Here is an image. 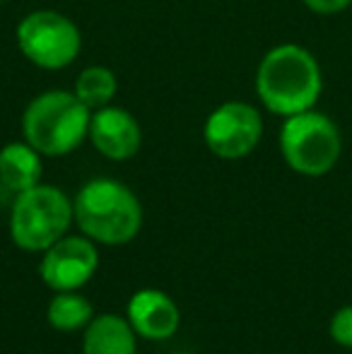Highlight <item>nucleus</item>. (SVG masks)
I'll list each match as a JSON object with an SVG mask.
<instances>
[{"instance_id":"f257e3e1","label":"nucleus","mask_w":352,"mask_h":354,"mask_svg":"<svg viewBox=\"0 0 352 354\" xmlns=\"http://www.w3.org/2000/svg\"><path fill=\"white\" fill-rule=\"evenodd\" d=\"M324 92V73L309 48L277 44L261 58L256 94L270 113L290 118L316 106Z\"/></svg>"},{"instance_id":"f03ea898","label":"nucleus","mask_w":352,"mask_h":354,"mask_svg":"<svg viewBox=\"0 0 352 354\" xmlns=\"http://www.w3.org/2000/svg\"><path fill=\"white\" fill-rule=\"evenodd\" d=\"M92 111L68 89H46L24 106L22 136L41 157H66L89 136Z\"/></svg>"},{"instance_id":"7ed1b4c3","label":"nucleus","mask_w":352,"mask_h":354,"mask_svg":"<svg viewBox=\"0 0 352 354\" xmlns=\"http://www.w3.org/2000/svg\"><path fill=\"white\" fill-rule=\"evenodd\" d=\"M75 222L97 243L123 246L142 227V205L128 186L113 178H92L75 196Z\"/></svg>"},{"instance_id":"20e7f679","label":"nucleus","mask_w":352,"mask_h":354,"mask_svg":"<svg viewBox=\"0 0 352 354\" xmlns=\"http://www.w3.org/2000/svg\"><path fill=\"white\" fill-rule=\"evenodd\" d=\"M343 136L333 118L321 111H302L285 118L280 128V154L302 176H326L338 164Z\"/></svg>"},{"instance_id":"39448f33","label":"nucleus","mask_w":352,"mask_h":354,"mask_svg":"<svg viewBox=\"0 0 352 354\" xmlns=\"http://www.w3.org/2000/svg\"><path fill=\"white\" fill-rule=\"evenodd\" d=\"M75 219L73 201L56 186H34L17 193L10 212V236L22 251H46L66 236Z\"/></svg>"},{"instance_id":"423d86ee","label":"nucleus","mask_w":352,"mask_h":354,"mask_svg":"<svg viewBox=\"0 0 352 354\" xmlns=\"http://www.w3.org/2000/svg\"><path fill=\"white\" fill-rule=\"evenodd\" d=\"M17 48L41 71H63L82 51V34L71 17L56 10H34L17 24Z\"/></svg>"},{"instance_id":"0eeeda50","label":"nucleus","mask_w":352,"mask_h":354,"mask_svg":"<svg viewBox=\"0 0 352 354\" xmlns=\"http://www.w3.org/2000/svg\"><path fill=\"white\" fill-rule=\"evenodd\" d=\"M263 138V116L249 102L230 99L210 111L203 126L205 147L220 159H244Z\"/></svg>"},{"instance_id":"6e6552de","label":"nucleus","mask_w":352,"mask_h":354,"mask_svg":"<svg viewBox=\"0 0 352 354\" xmlns=\"http://www.w3.org/2000/svg\"><path fill=\"white\" fill-rule=\"evenodd\" d=\"M99 253L89 236H63L44 251L41 280L56 292H77L92 280Z\"/></svg>"},{"instance_id":"1a4fd4ad","label":"nucleus","mask_w":352,"mask_h":354,"mask_svg":"<svg viewBox=\"0 0 352 354\" xmlns=\"http://www.w3.org/2000/svg\"><path fill=\"white\" fill-rule=\"evenodd\" d=\"M87 140L102 157L111 162H126L138 154L142 145V131L138 118L123 106H109L92 111Z\"/></svg>"},{"instance_id":"9d476101","label":"nucleus","mask_w":352,"mask_h":354,"mask_svg":"<svg viewBox=\"0 0 352 354\" xmlns=\"http://www.w3.org/2000/svg\"><path fill=\"white\" fill-rule=\"evenodd\" d=\"M128 323L140 337L167 340L178 330L181 313L169 294L160 289H140L128 301Z\"/></svg>"},{"instance_id":"9b49d317","label":"nucleus","mask_w":352,"mask_h":354,"mask_svg":"<svg viewBox=\"0 0 352 354\" xmlns=\"http://www.w3.org/2000/svg\"><path fill=\"white\" fill-rule=\"evenodd\" d=\"M136 335L128 318L102 313L87 323L82 354H136Z\"/></svg>"},{"instance_id":"f8f14e48","label":"nucleus","mask_w":352,"mask_h":354,"mask_svg":"<svg viewBox=\"0 0 352 354\" xmlns=\"http://www.w3.org/2000/svg\"><path fill=\"white\" fill-rule=\"evenodd\" d=\"M41 171H44L41 154L27 140L8 142L0 149V183L8 191L22 193L39 186Z\"/></svg>"},{"instance_id":"ddd939ff","label":"nucleus","mask_w":352,"mask_h":354,"mask_svg":"<svg viewBox=\"0 0 352 354\" xmlns=\"http://www.w3.org/2000/svg\"><path fill=\"white\" fill-rule=\"evenodd\" d=\"M73 92L77 94V99L85 104L89 111L109 106L118 92L116 73L106 66H87L85 71L77 75Z\"/></svg>"},{"instance_id":"4468645a","label":"nucleus","mask_w":352,"mask_h":354,"mask_svg":"<svg viewBox=\"0 0 352 354\" xmlns=\"http://www.w3.org/2000/svg\"><path fill=\"white\" fill-rule=\"evenodd\" d=\"M46 318L56 330H80V328H87V323L92 321V304L87 301V297L77 292H61L48 304Z\"/></svg>"},{"instance_id":"2eb2a0df","label":"nucleus","mask_w":352,"mask_h":354,"mask_svg":"<svg viewBox=\"0 0 352 354\" xmlns=\"http://www.w3.org/2000/svg\"><path fill=\"white\" fill-rule=\"evenodd\" d=\"M331 337L338 345L352 347V306H343L340 311H335V316L331 318Z\"/></svg>"},{"instance_id":"dca6fc26","label":"nucleus","mask_w":352,"mask_h":354,"mask_svg":"<svg viewBox=\"0 0 352 354\" xmlns=\"http://www.w3.org/2000/svg\"><path fill=\"white\" fill-rule=\"evenodd\" d=\"M306 10L316 15H338L343 10H348L352 5V0H302Z\"/></svg>"},{"instance_id":"f3484780","label":"nucleus","mask_w":352,"mask_h":354,"mask_svg":"<svg viewBox=\"0 0 352 354\" xmlns=\"http://www.w3.org/2000/svg\"><path fill=\"white\" fill-rule=\"evenodd\" d=\"M172 354H188V352H172Z\"/></svg>"},{"instance_id":"a211bd4d","label":"nucleus","mask_w":352,"mask_h":354,"mask_svg":"<svg viewBox=\"0 0 352 354\" xmlns=\"http://www.w3.org/2000/svg\"><path fill=\"white\" fill-rule=\"evenodd\" d=\"M3 3H5V0H0V5H3Z\"/></svg>"}]
</instances>
